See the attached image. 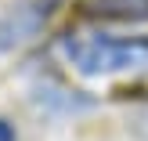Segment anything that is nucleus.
I'll return each mask as SVG.
<instances>
[{"label": "nucleus", "instance_id": "f257e3e1", "mask_svg": "<svg viewBox=\"0 0 148 141\" xmlns=\"http://www.w3.org/2000/svg\"><path fill=\"white\" fill-rule=\"evenodd\" d=\"M62 54L79 76H112V72L148 69V36L116 33H65Z\"/></svg>", "mask_w": 148, "mask_h": 141}, {"label": "nucleus", "instance_id": "f03ea898", "mask_svg": "<svg viewBox=\"0 0 148 141\" xmlns=\"http://www.w3.org/2000/svg\"><path fill=\"white\" fill-rule=\"evenodd\" d=\"M51 0H18L0 11V51H18L43 33L51 18Z\"/></svg>", "mask_w": 148, "mask_h": 141}, {"label": "nucleus", "instance_id": "7ed1b4c3", "mask_svg": "<svg viewBox=\"0 0 148 141\" xmlns=\"http://www.w3.org/2000/svg\"><path fill=\"white\" fill-rule=\"evenodd\" d=\"M90 14L108 22H148V0H90Z\"/></svg>", "mask_w": 148, "mask_h": 141}, {"label": "nucleus", "instance_id": "20e7f679", "mask_svg": "<svg viewBox=\"0 0 148 141\" xmlns=\"http://www.w3.org/2000/svg\"><path fill=\"white\" fill-rule=\"evenodd\" d=\"M134 134H141V138H148V105H141L137 112H130V123H127Z\"/></svg>", "mask_w": 148, "mask_h": 141}, {"label": "nucleus", "instance_id": "39448f33", "mask_svg": "<svg viewBox=\"0 0 148 141\" xmlns=\"http://www.w3.org/2000/svg\"><path fill=\"white\" fill-rule=\"evenodd\" d=\"M0 141H18V134H14V123L4 120V116H0Z\"/></svg>", "mask_w": 148, "mask_h": 141}]
</instances>
